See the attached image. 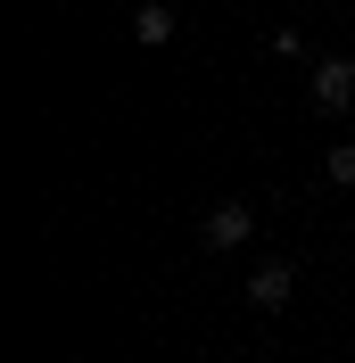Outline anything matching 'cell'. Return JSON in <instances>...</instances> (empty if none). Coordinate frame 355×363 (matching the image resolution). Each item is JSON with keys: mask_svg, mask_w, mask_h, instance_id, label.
Masks as SVG:
<instances>
[{"mask_svg": "<svg viewBox=\"0 0 355 363\" xmlns=\"http://www.w3.org/2000/svg\"><path fill=\"white\" fill-rule=\"evenodd\" d=\"M289 289H297V272H289L281 256H265V264L248 272V306H265V314H281V306H289Z\"/></svg>", "mask_w": 355, "mask_h": 363, "instance_id": "3", "label": "cell"}, {"mask_svg": "<svg viewBox=\"0 0 355 363\" xmlns=\"http://www.w3.org/2000/svg\"><path fill=\"white\" fill-rule=\"evenodd\" d=\"M248 231H256V206H248V199H223V206H207L199 240H207V248H248Z\"/></svg>", "mask_w": 355, "mask_h": 363, "instance_id": "1", "label": "cell"}, {"mask_svg": "<svg viewBox=\"0 0 355 363\" xmlns=\"http://www.w3.org/2000/svg\"><path fill=\"white\" fill-rule=\"evenodd\" d=\"M322 174H331L339 190H347V182H355V149H331V157H322Z\"/></svg>", "mask_w": 355, "mask_h": 363, "instance_id": "5", "label": "cell"}, {"mask_svg": "<svg viewBox=\"0 0 355 363\" xmlns=\"http://www.w3.org/2000/svg\"><path fill=\"white\" fill-rule=\"evenodd\" d=\"M314 108H355V58H314Z\"/></svg>", "mask_w": 355, "mask_h": 363, "instance_id": "2", "label": "cell"}, {"mask_svg": "<svg viewBox=\"0 0 355 363\" xmlns=\"http://www.w3.org/2000/svg\"><path fill=\"white\" fill-rule=\"evenodd\" d=\"M133 33H141V42H174V9H165V0H141V9H133Z\"/></svg>", "mask_w": 355, "mask_h": 363, "instance_id": "4", "label": "cell"}]
</instances>
